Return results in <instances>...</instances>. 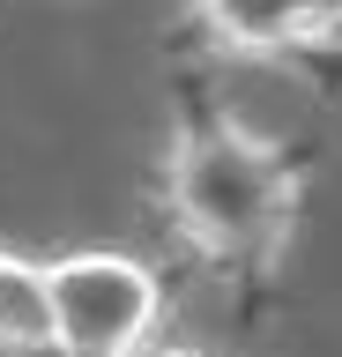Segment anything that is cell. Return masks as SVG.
Listing matches in <instances>:
<instances>
[{"label":"cell","instance_id":"6da1fadb","mask_svg":"<svg viewBox=\"0 0 342 357\" xmlns=\"http://www.w3.org/2000/svg\"><path fill=\"white\" fill-rule=\"evenodd\" d=\"M164 208L194 253L261 261L290 231L297 178L283 164V149H268L261 134L231 127V119H194V127H179V142L164 156Z\"/></svg>","mask_w":342,"mask_h":357},{"label":"cell","instance_id":"7a4b0ae2","mask_svg":"<svg viewBox=\"0 0 342 357\" xmlns=\"http://www.w3.org/2000/svg\"><path fill=\"white\" fill-rule=\"evenodd\" d=\"M52 312H60V357H134L164 312V290L134 253H60Z\"/></svg>","mask_w":342,"mask_h":357},{"label":"cell","instance_id":"3957f363","mask_svg":"<svg viewBox=\"0 0 342 357\" xmlns=\"http://www.w3.org/2000/svg\"><path fill=\"white\" fill-rule=\"evenodd\" d=\"M0 350H15V357L60 350L52 268L45 261H23V253H8V245H0Z\"/></svg>","mask_w":342,"mask_h":357},{"label":"cell","instance_id":"277c9868","mask_svg":"<svg viewBox=\"0 0 342 357\" xmlns=\"http://www.w3.org/2000/svg\"><path fill=\"white\" fill-rule=\"evenodd\" d=\"M208 22V38L231 52H290L305 45V15L297 0H194Z\"/></svg>","mask_w":342,"mask_h":357},{"label":"cell","instance_id":"5b68a950","mask_svg":"<svg viewBox=\"0 0 342 357\" xmlns=\"http://www.w3.org/2000/svg\"><path fill=\"white\" fill-rule=\"evenodd\" d=\"M297 15H305V45L342 38V0H297Z\"/></svg>","mask_w":342,"mask_h":357},{"label":"cell","instance_id":"8992f818","mask_svg":"<svg viewBox=\"0 0 342 357\" xmlns=\"http://www.w3.org/2000/svg\"><path fill=\"white\" fill-rule=\"evenodd\" d=\"M157 357H201V350H157Z\"/></svg>","mask_w":342,"mask_h":357}]
</instances>
